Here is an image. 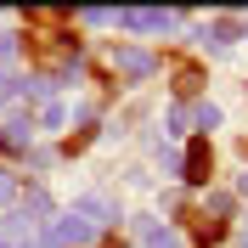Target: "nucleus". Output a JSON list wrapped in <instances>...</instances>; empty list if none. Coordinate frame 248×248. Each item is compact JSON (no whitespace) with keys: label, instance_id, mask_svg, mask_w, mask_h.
Segmentation results:
<instances>
[{"label":"nucleus","instance_id":"1","mask_svg":"<svg viewBox=\"0 0 248 248\" xmlns=\"http://www.w3.org/2000/svg\"><path fill=\"white\" fill-rule=\"evenodd\" d=\"M186 170H192V181H209V147H203V141H192V158H186Z\"/></svg>","mask_w":248,"mask_h":248}]
</instances>
